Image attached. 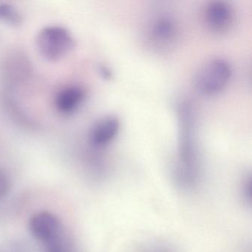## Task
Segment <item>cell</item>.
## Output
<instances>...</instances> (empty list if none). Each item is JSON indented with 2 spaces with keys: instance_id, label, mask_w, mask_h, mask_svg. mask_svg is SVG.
<instances>
[{
  "instance_id": "3957f363",
  "label": "cell",
  "mask_w": 252,
  "mask_h": 252,
  "mask_svg": "<svg viewBox=\"0 0 252 252\" xmlns=\"http://www.w3.org/2000/svg\"><path fill=\"white\" fill-rule=\"evenodd\" d=\"M232 75V69L228 62L215 59L205 63L196 73L194 85L201 94L212 95L225 89Z\"/></svg>"
},
{
  "instance_id": "6da1fadb",
  "label": "cell",
  "mask_w": 252,
  "mask_h": 252,
  "mask_svg": "<svg viewBox=\"0 0 252 252\" xmlns=\"http://www.w3.org/2000/svg\"><path fill=\"white\" fill-rule=\"evenodd\" d=\"M191 107L183 103L178 110V147L174 177L177 186L191 191L198 186L200 163L194 137V122Z\"/></svg>"
},
{
  "instance_id": "8fae6325",
  "label": "cell",
  "mask_w": 252,
  "mask_h": 252,
  "mask_svg": "<svg viewBox=\"0 0 252 252\" xmlns=\"http://www.w3.org/2000/svg\"><path fill=\"white\" fill-rule=\"evenodd\" d=\"M11 186L12 183L11 177L5 169L0 167V199L4 198L8 195L11 191Z\"/></svg>"
},
{
  "instance_id": "7a4b0ae2",
  "label": "cell",
  "mask_w": 252,
  "mask_h": 252,
  "mask_svg": "<svg viewBox=\"0 0 252 252\" xmlns=\"http://www.w3.org/2000/svg\"><path fill=\"white\" fill-rule=\"evenodd\" d=\"M36 42L39 54L50 62L60 61L64 58L75 46L71 33L60 26H46L41 29Z\"/></svg>"
},
{
  "instance_id": "30bf717a",
  "label": "cell",
  "mask_w": 252,
  "mask_h": 252,
  "mask_svg": "<svg viewBox=\"0 0 252 252\" xmlns=\"http://www.w3.org/2000/svg\"><path fill=\"white\" fill-rule=\"evenodd\" d=\"M42 245L44 252H72L71 245L66 240L64 233Z\"/></svg>"
},
{
  "instance_id": "9c48e42d",
  "label": "cell",
  "mask_w": 252,
  "mask_h": 252,
  "mask_svg": "<svg viewBox=\"0 0 252 252\" xmlns=\"http://www.w3.org/2000/svg\"><path fill=\"white\" fill-rule=\"evenodd\" d=\"M0 21L11 26H20L23 21L21 14L11 4H0Z\"/></svg>"
},
{
  "instance_id": "5b68a950",
  "label": "cell",
  "mask_w": 252,
  "mask_h": 252,
  "mask_svg": "<svg viewBox=\"0 0 252 252\" xmlns=\"http://www.w3.org/2000/svg\"><path fill=\"white\" fill-rule=\"evenodd\" d=\"M29 228L32 236L42 244L57 238L64 233L58 217L47 211L32 215L29 220Z\"/></svg>"
},
{
  "instance_id": "5bb4252c",
  "label": "cell",
  "mask_w": 252,
  "mask_h": 252,
  "mask_svg": "<svg viewBox=\"0 0 252 252\" xmlns=\"http://www.w3.org/2000/svg\"><path fill=\"white\" fill-rule=\"evenodd\" d=\"M101 72L102 73L103 76L105 78H110L111 76V72L107 67H101Z\"/></svg>"
},
{
  "instance_id": "7c38bea8",
  "label": "cell",
  "mask_w": 252,
  "mask_h": 252,
  "mask_svg": "<svg viewBox=\"0 0 252 252\" xmlns=\"http://www.w3.org/2000/svg\"><path fill=\"white\" fill-rule=\"evenodd\" d=\"M0 252H29V251L20 242L9 241L0 244Z\"/></svg>"
},
{
  "instance_id": "ba28073f",
  "label": "cell",
  "mask_w": 252,
  "mask_h": 252,
  "mask_svg": "<svg viewBox=\"0 0 252 252\" xmlns=\"http://www.w3.org/2000/svg\"><path fill=\"white\" fill-rule=\"evenodd\" d=\"M120 129V122L114 116H106L93 126L90 133V141L94 147L102 148L110 144L117 136Z\"/></svg>"
},
{
  "instance_id": "4fadbf2b",
  "label": "cell",
  "mask_w": 252,
  "mask_h": 252,
  "mask_svg": "<svg viewBox=\"0 0 252 252\" xmlns=\"http://www.w3.org/2000/svg\"><path fill=\"white\" fill-rule=\"evenodd\" d=\"M141 252H175V251L164 243H155L146 246Z\"/></svg>"
},
{
  "instance_id": "277c9868",
  "label": "cell",
  "mask_w": 252,
  "mask_h": 252,
  "mask_svg": "<svg viewBox=\"0 0 252 252\" xmlns=\"http://www.w3.org/2000/svg\"><path fill=\"white\" fill-rule=\"evenodd\" d=\"M178 29L175 20L168 14H160L152 20L148 29L150 42L155 48L166 50L176 42Z\"/></svg>"
},
{
  "instance_id": "52a82bcc",
  "label": "cell",
  "mask_w": 252,
  "mask_h": 252,
  "mask_svg": "<svg viewBox=\"0 0 252 252\" xmlns=\"http://www.w3.org/2000/svg\"><path fill=\"white\" fill-rule=\"evenodd\" d=\"M86 98V91L80 85H67L56 94L54 104L62 114L70 115L82 106Z\"/></svg>"
},
{
  "instance_id": "8992f818",
  "label": "cell",
  "mask_w": 252,
  "mask_h": 252,
  "mask_svg": "<svg viewBox=\"0 0 252 252\" xmlns=\"http://www.w3.org/2000/svg\"><path fill=\"white\" fill-rule=\"evenodd\" d=\"M204 20L208 29L214 33H225L234 23V9L225 1H212L205 8Z\"/></svg>"
}]
</instances>
